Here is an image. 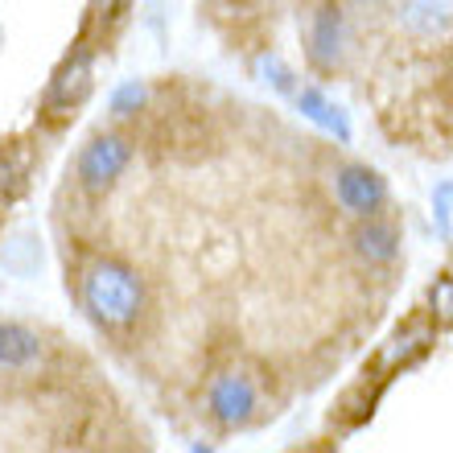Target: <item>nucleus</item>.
Here are the masks:
<instances>
[{"mask_svg": "<svg viewBox=\"0 0 453 453\" xmlns=\"http://www.w3.org/2000/svg\"><path fill=\"white\" fill-rule=\"evenodd\" d=\"M0 268L9 276H34L42 268V243H37L34 231H17V235L4 239L0 248Z\"/></svg>", "mask_w": 453, "mask_h": 453, "instance_id": "1a4fd4ad", "label": "nucleus"}, {"mask_svg": "<svg viewBox=\"0 0 453 453\" xmlns=\"http://www.w3.org/2000/svg\"><path fill=\"white\" fill-rule=\"evenodd\" d=\"M132 161V149L124 136H96V141L83 149V157H79V181H83V190L91 194H104L116 186V178L128 169Z\"/></svg>", "mask_w": 453, "mask_h": 453, "instance_id": "f03ea898", "label": "nucleus"}, {"mask_svg": "<svg viewBox=\"0 0 453 453\" xmlns=\"http://www.w3.org/2000/svg\"><path fill=\"white\" fill-rule=\"evenodd\" d=\"M433 342V322L429 318H417L408 322L404 330H395L392 342L383 346V367H408L412 358H420Z\"/></svg>", "mask_w": 453, "mask_h": 453, "instance_id": "0eeeda50", "label": "nucleus"}, {"mask_svg": "<svg viewBox=\"0 0 453 453\" xmlns=\"http://www.w3.org/2000/svg\"><path fill=\"white\" fill-rule=\"evenodd\" d=\"M42 358V338L21 322H0V367L25 371Z\"/></svg>", "mask_w": 453, "mask_h": 453, "instance_id": "423d86ee", "label": "nucleus"}, {"mask_svg": "<svg viewBox=\"0 0 453 453\" xmlns=\"http://www.w3.org/2000/svg\"><path fill=\"white\" fill-rule=\"evenodd\" d=\"M334 194H338V203H342L346 211H355V215H375V211L383 206V198H388V186H383V178L375 173V169L346 165V169H338Z\"/></svg>", "mask_w": 453, "mask_h": 453, "instance_id": "20e7f679", "label": "nucleus"}, {"mask_svg": "<svg viewBox=\"0 0 453 453\" xmlns=\"http://www.w3.org/2000/svg\"><path fill=\"white\" fill-rule=\"evenodd\" d=\"M206 404H211V417H215L219 425L235 429V425H248L251 420L260 395H256V383H251L243 371H223V375H215V383H211Z\"/></svg>", "mask_w": 453, "mask_h": 453, "instance_id": "7ed1b4c3", "label": "nucleus"}, {"mask_svg": "<svg viewBox=\"0 0 453 453\" xmlns=\"http://www.w3.org/2000/svg\"><path fill=\"white\" fill-rule=\"evenodd\" d=\"M429 305L437 318H453V276H441V280L429 288Z\"/></svg>", "mask_w": 453, "mask_h": 453, "instance_id": "2eb2a0df", "label": "nucleus"}, {"mask_svg": "<svg viewBox=\"0 0 453 453\" xmlns=\"http://www.w3.org/2000/svg\"><path fill=\"white\" fill-rule=\"evenodd\" d=\"M355 251L367 264H392L395 251H400V235L388 223H367L355 231Z\"/></svg>", "mask_w": 453, "mask_h": 453, "instance_id": "9d476101", "label": "nucleus"}, {"mask_svg": "<svg viewBox=\"0 0 453 453\" xmlns=\"http://www.w3.org/2000/svg\"><path fill=\"white\" fill-rule=\"evenodd\" d=\"M264 74L273 79V87H276V91H288V96L297 91V87H293V71H288V66H280V62H276V58H264Z\"/></svg>", "mask_w": 453, "mask_h": 453, "instance_id": "dca6fc26", "label": "nucleus"}, {"mask_svg": "<svg viewBox=\"0 0 453 453\" xmlns=\"http://www.w3.org/2000/svg\"><path fill=\"white\" fill-rule=\"evenodd\" d=\"M124 4H128V0H91V12H96L99 21H111Z\"/></svg>", "mask_w": 453, "mask_h": 453, "instance_id": "f3484780", "label": "nucleus"}, {"mask_svg": "<svg viewBox=\"0 0 453 453\" xmlns=\"http://www.w3.org/2000/svg\"><path fill=\"white\" fill-rule=\"evenodd\" d=\"M310 42H313V58L322 62V66H330V62L342 58L346 25H342V9H338V4H326V9H318Z\"/></svg>", "mask_w": 453, "mask_h": 453, "instance_id": "6e6552de", "label": "nucleus"}, {"mask_svg": "<svg viewBox=\"0 0 453 453\" xmlns=\"http://www.w3.org/2000/svg\"><path fill=\"white\" fill-rule=\"evenodd\" d=\"M29 173V153H4L0 157V198L12 194Z\"/></svg>", "mask_w": 453, "mask_h": 453, "instance_id": "ddd939ff", "label": "nucleus"}, {"mask_svg": "<svg viewBox=\"0 0 453 453\" xmlns=\"http://www.w3.org/2000/svg\"><path fill=\"white\" fill-rule=\"evenodd\" d=\"M83 305L104 326H128L144 310V285L128 264L99 260L83 276Z\"/></svg>", "mask_w": 453, "mask_h": 453, "instance_id": "f257e3e1", "label": "nucleus"}, {"mask_svg": "<svg viewBox=\"0 0 453 453\" xmlns=\"http://www.w3.org/2000/svg\"><path fill=\"white\" fill-rule=\"evenodd\" d=\"M91 87H96V62H91V54H74V58L54 74V83H50V108L54 111L79 108V104L91 96Z\"/></svg>", "mask_w": 453, "mask_h": 453, "instance_id": "39448f33", "label": "nucleus"}, {"mask_svg": "<svg viewBox=\"0 0 453 453\" xmlns=\"http://www.w3.org/2000/svg\"><path fill=\"white\" fill-rule=\"evenodd\" d=\"M408 25L417 34H441L453 25V0H412L408 4Z\"/></svg>", "mask_w": 453, "mask_h": 453, "instance_id": "f8f14e48", "label": "nucleus"}, {"mask_svg": "<svg viewBox=\"0 0 453 453\" xmlns=\"http://www.w3.org/2000/svg\"><path fill=\"white\" fill-rule=\"evenodd\" d=\"M293 99H297V108L305 111L313 124H322L326 132H334L338 141H350V124H346V116L334 108V104H330V99L322 96V91H313V87H301V91H293Z\"/></svg>", "mask_w": 453, "mask_h": 453, "instance_id": "9b49d317", "label": "nucleus"}, {"mask_svg": "<svg viewBox=\"0 0 453 453\" xmlns=\"http://www.w3.org/2000/svg\"><path fill=\"white\" fill-rule=\"evenodd\" d=\"M144 99H149L144 83H136V79H132V83H124L116 96H111V111H116V116H132V111L144 108Z\"/></svg>", "mask_w": 453, "mask_h": 453, "instance_id": "4468645a", "label": "nucleus"}]
</instances>
